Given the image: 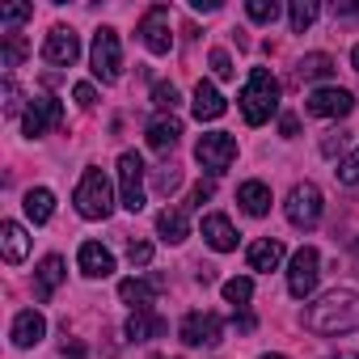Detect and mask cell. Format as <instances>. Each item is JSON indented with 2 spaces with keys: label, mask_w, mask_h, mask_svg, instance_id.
<instances>
[{
  "label": "cell",
  "mask_w": 359,
  "mask_h": 359,
  "mask_svg": "<svg viewBox=\"0 0 359 359\" xmlns=\"http://www.w3.org/2000/svg\"><path fill=\"white\" fill-rule=\"evenodd\" d=\"M64 355H68V359H85V346H81V342H64Z\"/></svg>",
  "instance_id": "44"
},
{
  "label": "cell",
  "mask_w": 359,
  "mask_h": 359,
  "mask_svg": "<svg viewBox=\"0 0 359 359\" xmlns=\"http://www.w3.org/2000/svg\"><path fill=\"white\" fill-rule=\"evenodd\" d=\"M212 195H216V182H199V187L191 191V208H203Z\"/></svg>",
  "instance_id": "41"
},
{
  "label": "cell",
  "mask_w": 359,
  "mask_h": 359,
  "mask_svg": "<svg viewBox=\"0 0 359 359\" xmlns=\"http://www.w3.org/2000/svg\"><path fill=\"white\" fill-rule=\"evenodd\" d=\"M304 330L325 334V338H334V334H355V330H359V292H346V287L325 292L317 304L304 309Z\"/></svg>",
  "instance_id": "1"
},
{
  "label": "cell",
  "mask_w": 359,
  "mask_h": 359,
  "mask_svg": "<svg viewBox=\"0 0 359 359\" xmlns=\"http://www.w3.org/2000/svg\"><path fill=\"white\" fill-rule=\"evenodd\" d=\"M148 359H169V355H148Z\"/></svg>",
  "instance_id": "51"
},
{
  "label": "cell",
  "mask_w": 359,
  "mask_h": 359,
  "mask_svg": "<svg viewBox=\"0 0 359 359\" xmlns=\"http://www.w3.org/2000/svg\"><path fill=\"white\" fill-rule=\"evenodd\" d=\"M351 64H355V72H359V47H355V51H351Z\"/></svg>",
  "instance_id": "48"
},
{
  "label": "cell",
  "mask_w": 359,
  "mask_h": 359,
  "mask_svg": "<svg viewBox=\"0 0 359 359\" xmlns=\"http://www.w3.org/2000/svg\"><path fill=\"white\" fill-rule=\"evenodd\" d=\"M262 359H287V355H262Z\"/></svg>",
  "instance_id": "50"
},
{
  "label": "cell",
  "mask_w": 359,
  "mask_h": 359,
  "mask_svg": "<svg viewBox=\"0 0 359 359\" xmlns=\"http://www.w3.org/2000/svg\"><path fill=\"white\" fill-rule=\"evenodd\" d=\"M64 258L60 254H47L43 262H39V271H34V287H39V300H51L55 296V287L64 283Z\"/></svg>",
  "instance_id": "21"
},
{
  "label": "cell",
  "mask_w": 359,
  "mask_h": 359,
  "mask_svg": "<svg viewBox=\"0 0 359 359\" xmlns=\"http://www.w3.org/2000/svg\"><path fill=\"white\" fill-rule=\"evenodd\" d=\"M342 144H346V131H325V135H321V156L334 161V156L342 152Z\"/></svg>",
  "instance_id": "38"
},
{
  "label": "cell",
  "mask_w": 359,
  "mask_h": 359,
  "mask_svg": "<svg viewBox=\"0 0 359 359\" xmlns=\"http://www.w3.org/2000/svg\"><path fill=\"white\" fill-rule=\"evenodd\" d=\"M89 64H93V76L102 85H114L123 76V43H118V30L102 26L93 34V47H89Z\"/></svg>",
  "instance_id": "4"
},
{
  "label": "cell",
  "mask_w": 359,
  "mask_h": 359,
  "mask_svg": "<svg viewBox=\"0 0 359 359\" xmlns=\"http://www.w3.org/2000/svg\"><path fill=\"white\" fill-rule=\"evenodd\" d=\"M30 18H34V9H30V5H5V9H0V26H5L9 34H13L18 26H26Z\"/></svg>",
  "instance_id": "32"
},
{
  "label": "cell",
  "mask_w": 359,
  "mask_h": 359,
  "mask_svg": "<svg viewBox=\"0 0 359 359\" xmlns=\"http://www.w3.org/2000/svg\"><path fill=\"white\" fill-rule=\"evenodd\" d=\"M64 123V106L55 102V97H30V106H26V118H22V131L30 135V140H39V135H47L51 127H60Z\"/></svg>",
  "instance_id": "12"
},
{
  "label": "cell",
  "mask_w": 359,
  "mask_h": 359,
  "mask_svg": "<svg viewBox=\"0 0 359 359\" xmlns=\"http://www.w3.org/2000/svg\"><path fill=\"white\" fill-rule=\"evenodd\" d=\"M330 359H359L355 351H342V355H330Z\"/></svg>",
  "instance_id": "47"
},
{
  "label": "cell",
  "mask_w": 359,
  "mask_h": 359,
  "mask_svg": "<svg viewBox=\"0 0 359 359\" xmlns=\"http://www.w3.org/2000/svg\"><path fill=\"white\" fill-rule=\"evenodd\" d=\"M203 241H208L216 254L237 250V229H233V220H229V216H220V212L203 216Z\"/></svg>",
  "instance_id": "17"
},
{
  "label": "cell",
  "mask_w": 359,
  "mask_h": 359,
  "mask_svg": "<svg viewBox=\"0 0 359 359\" xmlns=\"http://www.w3.org/2000/svg\"><path fill=\"white\" fill-rule=\"evenodd\" d=\"M43 60L55 64V68H72V64L81 60V39H76V30L55 26V30L43 39Z\"/></svg>",
  "instance_id": "13"
},
{
  "label": "cell",
  "mask_w": 359,
  "mask_h": 359,
  "mask_svg": "<svg viewBox=\"0 0 359 359\" xmlns=\"http://www.w3.org/2000/svg\"><path fill=\"white\" fill-rule=\"evenodd\" d=\"M237 203L245 216H266L271 212V187L266 182H241L237 187Z\"/></svg>",
  "instance_id": "25"
},
{
  "label": "cell",
  "mask_w": 359,
  "mask_h": 359,
  "mask_svg": "<svg viewBox=\"0 0 359 359\" xmlns=\"http://www.w3.org/2000/svg\"><path fill=\"white\" fill-rule=\"evenodd\" d=\"M169 325H165V317H156L152 309H135L131 317H127V338L131 342H148V338H161Z\"/></svg>",
  "instance_id": "22"
},
{
  "label": "cell",
  "mask_w": 359,
  "mask_h": 359,
  "mask_svg": "<svg viewBox=\"0 0 359 359\" xmlns=\"http://www.w3.org/2000/svg\"><path fill=\"white\" fill-rule=\"evenodd\" d=\"M321 191L313 187V182H296L292 191H287V203H283V212H287V220L296 224V229H317V220H321Z\"/></svg>",
  "instance_id": "7"
},
{
  "label": "cell",
  "mask_w": 359,
  "mask_h": 359,
  "mask_svg": "<svg viewBox=\"0 0 359 359\" xmlns=\"http://www.w3.org/2000/svg\"><path fill=\"white\" fill-rule=\"evenodd\" d=\"M334 13H342V18H355V13H359V5H334Z\"/></svg>",
  "instance_id": "46"
},
{
  "label": "cell",
  "mask_w": 359,
  "mask_h": 359,
  "mask_svg": "<svg viewBox=\"0 0 359 359\" xmlns=\"http://www.w3.org/2000/svg\"><path fill=\"white\" fill-rule=\"evenodd\" d=\"M191 9H195V13H216L220 0H191Z\"/></svg>",
  "instance_id": "43"
},
{
  "label": "cell",
  "mask_w": 359,
  "mask_h": 359,
  "mask_svg": "<svg viewBox=\"0 0 359 359\" xmlns=\"http://www.w3.org/2000/svg\"><path fill=\"white\" fill-rule=\"evenodd\" d=\"M140 39L152 55H169L173 51V34H169V9L165 5H152L144 18H140Z\"/></svg>",
  "instance_id": "11"
},
{
  "label": "cell",
  "mask_w": 359,
  "mask_h": 359,
  "mask_svg": "<svg viewBox=\"0 0 359 359\" xmlns=\"http://www.w3.org/2000/svg\"><path fill=\"white\" fill-rule=\"evenodd\" d=\"M177 334H182V342L187 346H216L220 342V334H224V321L216 317V313H187L182 317V325H177Z\"/></svg>",
  "instance_id": "10"
},
{
  "label": "cell",
  "mask_w": 359,
  "mask_h": 359,
  "mask_svg": "<svg viewBox=\"0 0 359 359\" xmlns=\"http://www.w3.org/2000/svg\"><path fill=\"white\" fill-rule=\"evenodd\" d=\"M245 13H250V22H258V26H271V22L279 18V5H275V0H250Z\"/></svg>",
  "instance_id": "33"
},
{
  "label": "cell",
  "mask_w": 359,
  "mask_h": 359,
  "mask_svg": "<svg viewBox=\"0 0 359 359\" xmlns=\"http://www.w3.org/2000/svg\"><path fill=\"white\" fill-rule=\"evenodd\" d=\"M224 110H229V102L220 97V89H216L212 81H199V85H195V118H199V123H216Z\"/></svg>",
  "instance_id": "19"
},
{
  "label": "cell",
  "mask_w": 359,
  "mask_h": 359,
  "mask_svg": "<svg viewBox=\"0 0 359 359\" xmlns=\"http://www.w3.org/2000/svg\"><path fill=\"white\" fill-rule=\"evenodd\" d=\"M304 110L317 114V118H346L355 110V93L351 89H338V85H321V89L309 93Z\"/></svg>",
  "instance_id": "9"
},
{
  "label": "cell",
  "mask_w": 359,
  "mask_h": 359,
  "mask_svg": "<svg viewBox=\"0 0 359 359\" xmlns=\"http://www.w3.org/2000/svg\"><path fill=\"white\" fill-rule=\"evenodd\" d=\"M22 106H30V102L22 97L18 81H13V76H5V114H9V118H18V114H22Z\"/></svg>",
  "instance_id": "35"
},
{
  "label": "cell",
  "mask_w": 359,
  "mask_h": 359,
  "mask_svg": "<svg viewBox=\"0 0 359 359\" xmlns=\"http://www.w3.org/2000/svg\"><path fill=\"white\" fill-rule=\"evenodd\" d=\"M334 173H338V182H342V187H359V148H355V152H351Z\"/></svg>",
  "instance_id": "36"
},
{
  "label": "cell",
  "mask_w": 359,
  "mask_h": 359,
  "mask_svg": "<svg viewBox=\"0 0 359 359\" xmlns=\"http://www.w3.org/2000/svg\"><path fill=\"white\" fill-rule=\"evenodd\" d=\"M224 300H229L233 309H245V304L254 300V279H245V275H241V279H229V283H224Z\"/></svg>",
  "instance_id": "29"
},
{
  "label": "cell",
  "mask_w": 359,
  "mask_h": 359,
  "mask_svg": "<svg viewBox=\"0 0 359 359\" xmlns=\"http://www.w3.org/2000/svg\"><path fill=\"white\" fill-rule=\"evenodd\" d=\"M127 262H131V266H148V262H152V245H148V241H131V245H127Z\"/></svg>",
  "instance_id": "39"
},
{
  "label": "cell",
  "mask_w": 359,
  "mask_h": 359,
  "mask_svg": "<svg viewBox=\"0 0 359 359\" xmlns=\"http://www.w3.org/2000/svg\"><path fill=\"white\" fill-rule=\"evenodd\" d=\"M76 266H81V275H89V279H106V275L114 271V254H110L102 241H81Z\"/></svg>",
  "instance_id": "14"
},
{
  "label": "cell",
  "mask_w": 359,
  "mask_h": 359,
  "mask_svg": "<svg viewBox=\"0 0 359 359\" xmlns=\"http://www.w3.org/2000/svg\"><path fill=\"white\" fill-rule=\"evenodd\" d=\"M152 106H156L161 114H173V110H177V89H173L169 81H156V85H152Z\"/></svg>",
  "instance_id": "31"
},
{
  "label": "cell",
  "mask_w": 359,
  "mask_h": 359,
  "mask_svg": "<svg viewBox=\"0 0 359 359\" xmlns=\"http://www.w3.org/2000/svg\"><path fill=\"white\" fill-rule=\"evenodd\" d=\"M165 287V275H148V279H123L118 283V300L131 309H152V296Z\"/></svg>",
  "instance_id": "15"
},
{
  "label": "cell",
  "mask_w": 359,
  "mask_h": 359,
  "mask_svg": "<svg viewBox=\"0 0 359 359\" xmlns=\"http://www.w3.org/2000/svg\"><path fill=\"white\" fill-rule=\"evenodd\" d=\"M0 250H5V262H26V254H30V237H26V229L18 224V220H5L0 224Z\"/></svg>",
  "instance_id": "20"
},
{
  "label": "cell",
  "mask_w": 359,
  "mask_h": 359,
  "mask_svg": "<svg viewBox=\"0 0 359 359\" xmlns=\"http://www.w3.org/2000/svg\"><path fill=\"white\" fill-rule=\"evenodd\" d=\"M118 203L127 212H144V161H140V152L118 156Z\"/></svg>",
  "instance_id": "8"
},
{
  "label": "cell",
  "mask_w": 359,
  "mask_h": 359,
  "mask_svg": "<svg viewBox=\"0 0 359 359\" xmlns=\"http://www.w3.org/2000/svg\"><path fill=\"white\" fill-rule=\"evenodd\" d=\"M76 212L85 220H106L114 212V191H110V177L102 169H85L81 182H76V195H72Z\"/></svg>",
  "instance_id": "3"
},
{
  "label": "cell",
  "mask_w": 359,
  "mask_h": 359,
  "mask_svg": "<svg viewBox=\"0 0 359 359\" xmlns=\"http://www.w3.org/2000/svg\"><path fill=\"white\" fill-rule=\"evenodd\" d=\"M9 334H13V346H22V351H26V346H39L43 334H47V317H43L39 309H26V313L13 317V330H9Z\"/></svg>",
  "instance_id": "16"
},
{
  "label": "cell",
  "mask_w": 359,
  "mask_h": 359,
  "mask_svg": "<svg viewBox=\"0 0 359 359\" xmlns=\"http://www.w3.org/2000/svg\"><path fill=\"white\" fill-rule=\"evenodd\" d=\"M317 279H321V258H317L313 245H300L292 254V266H287V292L296 300H309L317 292Z\"/></svg>",
  "instance_id": "6"
},
{
  "label": "cell",
  "mask_w": 359,
  "mask_h": 359,
  "mask_svg": "<svg viewBox=\"0 0 359 359\" xmlns=\"http://www.w3.org/2000/svg\"><path fill=\"white\" fill-rule=\"evenodd\" d=\"M195 279L208 287V283H216V271H212V266H199V275H195Z\"/></svg>",
  "instance_id": "45"
},
{
  "label": "cell",
  "mask_w": 359,
  "mask_h": 359,
  "mask_svg": "<svg viewBox=\"0 0 359 359\" xmlns=\"http://www.w3.org/2000/svg\"><path fill=\"white\" fill-rule=\"evenodd\" d=\"M156 233H161V241H169V245H182V241L191 237L187 212H182V208H165V212L156 216Z\"/></svg>",
  "instance_id": "24"
},
{
  "label": "cell",
  "mask_w": 359,
  "mask_h": 359,
  "mask_svg": "<svg viewBox=\"0 0 359 359\" xmlns=\"http://www.w3.org/2000/svg\"><path fill=\"white\" fill-rule=\"evenodd\" d=\"M279 131H283V135L292 140V135L300 131V123H296V114H283V118H279Z\"/></svg>",
  "instance_id": "42"
},
{
  "label": "cell",
  "mask_w": 359,
  "mask_h": 359,
  "mask_svg": "<svg viewBox=\"0 0 359 359\" xmlns=\"http://www.w3.org/2000/svg\"><path fill=\"white\" fill-rule=\"evenodd\" d=\"M296 76L300 81H325V76H334V60L325 51H313V55H304L296 64Z\"/></svg>",
  "instance_id": "27"
},
{
  "label": "cell",
  "mask_w": 359,
  "mask_h": 359,
  "mask_svg": "<svg viewBox=\"0 0 359 359\" xmlns=\"http://www.w3.org/2000/svg\"><path fill=\"white\" fill-rule=\"evenodd\" d=\"M152 187H156V195H173L177 187H182V169H173V165L156 169V177H152Z\"/></svg>",
  "instance_id": "34"
},
{
  "label": "cell",
  "mask_w": 359,
  "mask_h": 359,
  "mask_svg": "<svg viewBox=\"0 0 359 359\" xmlns=\"http://www.w3.org/2000/svg\"><path fill=\"white\" fill-rule=\"evenodd\" d=\"M317 0H292V9H287V22H292V34H304L313 22H317Z\"/></svg>",
  "instance_id": "28"
},
{
  "label": "cell",
  "mask_w": 359,
  "mask_h": 359,
  "mask_svg": "<svg viewBox=\"0 0 359 359\" xmlns=\"http://www.w3.org/2000/svg\"><path fill=\"white\" fill-rule=\"evenodd\" d=\"M250 271H279V262H283V241L279 237H262V241H254L250 245Z\"/></svg>",
  "instance_id": "23"
},
{
  "label": "cell",
  "mask_w": 359,
  "mask_h": 359,
  "mask_svg": "<svg viewBox=\"0 0 359 359\" xmlns=\"http://www.w3.org/2000/svg\"><path fill=\"white\" fill-rule=\"evenodd\" d=\"M22 208H26V216H30L34 224H47V220L55 216V195H51L47 187H30L26 199H22Z\"/></svg>",
  "instance_id": "26"
},
{
  "label": "cell",
  "mask_w": 359,
  "mask_h": 359,
  "mask_svg": "<svg viewBox=\"0 0 359 359\" xmlns=\"http://www.w3.org/2000/svg\"><path fill=\"white\" fill-rule=\"evenodd\" d=\"M195 161H199L212 177H220V173L237 161V140H233L229 131H208V135H199V144H195Z\"/></svg>",
  "instance_id": "5"
},
{
  "label": "cell",
  "mask_w": 359,
  "mask_h": 359,
  "mask_svg": "<svg viewBox=\"0 0 359 359\" xmlns=\"http://www.w3.org/2000/svg\"><path fill=\"white\" fill-rule=\"evenodd\" d=\"M72 97H76V106H85V110H89V106H93V102H97V89H93V85H89V81H81V85H76V89H72Z\"/></svg>",
  "instance_id": "40"
},
{
  "label": "cell",
  "mask_w": 359,
  "mask_h": 359,
  "mask_svg": "<svg viewBox=\"0 0 359 359\" xmlns=\"http://www.w3.org/2000/svg\"><path fill=\"white\" fill-rule=\"evenodd\" d=\"M177 135H182V118H173V114H156L148 123V148L152 152H173Z\"/></svg>",
  "instance_id": "18"
},
{
  "label": "cell",
  "mask_w": 359,
  "mask_h": 359,
  "mask_svg": "<svg viewBox=\"0 0 359 359\" xmlns=\"http://www.w3.org/2000/svg\"><path fill=\"white\" fill-rule=\"evenodd\" d=\"M275 110H279V81L271 76V68H254L241 89V118L250 127H262Z\"/></svg>",
  "instance_id": "2"
},
{
  "label": "cell",
  "mask_w": 359,
  "mask_h": 359,
  "mask_svg": "<svg viewBox=\"0 0 359 359\" xmlns=\"http://www.w3.org/2000/svg\"><path fill=\"white\" fill-rule=\"evenodd\" d=\"M212 72H216L220 81H233V76H237V68H233V60H229V51H224V47H216V51H212Z\"/></svg>",
  "instance_id": "37"
},
{
  "label": "cell",
  "mask_w": 359,
  "mask_h": 359,
  "mask_svg": "<svg viewBox=\"0 0 359 359\" xmlns=\"http://www.w3.org/2000/svg\"><path fill=\"white\" fill-rule=\"evenodd\" d=\"M26 51H30V43H26L22 34H5V55H0V64H5V68H18V64L26 60Z\"/></svg>",
  "instance_id": "30"
},
{
  "label": "cell",
  "mask_w": 359,
  "mask_h": 359,
  "mask_svg": "<svg viewBox=\"0 0 359 359\" xmlns=\"http://www.w3.org/2000/svg\"><path fill=\"white\" fill-rule=\"evenodd\" d=\"M351 254H355V258H359V237H355V241H351Z\"/></svg>",
  "instance_id": "49"
}]
</instances>
